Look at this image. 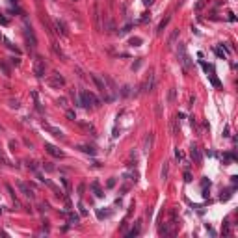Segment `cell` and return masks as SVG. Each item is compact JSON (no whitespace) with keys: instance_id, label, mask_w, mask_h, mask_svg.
<instances>
[{"instance_id":"cell-1","label":"cell","mask_w":238,"mask_h":238,"mask_svg":"<svg viewBox=\"0 0 238 238\" xmlns=\"http://www.w3.org/2000/svg\"><path fill=\"white\" fill-rule=\"evenodd\" d=\"M78 106H84V108H93V106H99V101H97V97L89 91H82L77 99Z\"/></svg>"},{"instance_id":"cell-2","label":"cell","mask_w":238,"mask_h":238,"mask_svg":"<svg viewBox=\"0 0 238 238\" xmlns=\"http://www.w3.org/2000/svg\"><path fill=\"white\" fill-rule=\"evenodd\" d=\"M91 80L95 82L97 89H99V91L104 95V101H108V102H110V101H112V97L108 95V89H106V82H104V78H102V77H99V74H91Z\"/></svg>"},{"instance_id":"cell-3","label":"cell","mask_w":238,"mask_h":238,"mask_svg":"<svg viewBox=\"0 0 238 238\" xmlns=\"http://www.w3.org/2000/svg\"><path fill=\"white\" fill-rule=\"evenodd\" d=\"M177 56H179V61L182 63V67L184 69H190L192 67V61H190V56L186 54V47L179 43V49H177Z\"/></svg>"},{"instance_id":"cell-4","label":"cell","mask_w":238,"mask_h":238,"mask_svg":"<svg viewBox=\"0 0 238 238\" xmlns=\"http://www.w3.org/2000/svg\"><path fill=\"white\" fill-rule=\"evenodd\" d=\"M142 93H147V91H153L155 89V74L153 73H149L147 74V78L143 80V84H142Z\"/></svg>"},{"instance_id":"cell-5","label":"cell","mask_w":238,"mask_h":238,"mask_svg":"<svg viewBox=\"0 0 238 238\" xmlns=\"http://www.w3.org/2000/svg\"><path fill=\"white\" fill-rule=\"evenodd\" d=\"M34 74L37 78L45 77V61H43L41 58H36V61H34Z\"/></svg>"},{"instance_id":"cell-6","label":"cell","mask_w":238,"mask_h":238,"mask_svg":"<svg viewBox=\"0 0 238 238\" xmlns=\"http://www.w3.org/2000/svg\"><path fill=\"white\" fill-rule=\"evenodd\" d=\"M17 186H19V190L23 192L26 197H30V199L34 197V188H32L30 184H26V182H23V180H19V182H17Z\"/></svg>"},{"instance_id":"cell-7","label":"cell","mask_w":238,"mask_h":238,"mask_svg":"<svg viewBox=\"0 0 238 238\" xmlns=\"http://www.w3.org/2000/svg\"><path fill=\"white\" fill-rule=\"evenodd\" d=\"M24 36H26V39L30 41V47H36L37 45V39H36V34H34V30H32V26H24Z\"/></svg>"},{"instance_id":"cell-8","label":"cell","mask_w":238,"mask_h":238,"mask_svg":"<svg viewBox=\"0 0 238 238\" xmlns=\"http://www.w3.org/2000/svg\"><path fill=\"white\" fill-rule=\"evenodd\" d=\"M153 143H155V134L147 132V136L143 138V151H145V153H149V151L153 149Z\"/></svg>"},{"instance_id":"cell-9","label":"cell","mask_w":238,"mask_h":238,"mask_svg":"<svg viewBox=\"0 0 238 238\" xmlns=\"http://www.w3.org/2000/svg\"><path fill=\"white\" fill-rule=\"evenodd\" d=\"M45 151H47L49 155L56 156V158H63V151H60L58 147H54L52 143H45Z\"/></svg>"},{"instance_id":"cell-10","label":"cell","mask_w":238,"mask_h":238,"mask_svg":"<svg viewBox=\"0 0 238 238\" xmlns=\"http://www.w3.org/2000/svg\"><path fill=\"white\" fill-rule=\"evenodd\" d=\"M49 84L52 86V88H60V86H65V78H63V77H60V74L56 73L52 78H49Z\"/></svg>"},{"instance_id":"cell-11","label":"cell","mask_w":238,"mask_h":238,"mask_svg":"<svg viewBox=\"0 0 238 238\" xmlns=\"http://www.w3.org/2000/svg\"><path fill=\"white\" fill-rule=\"evenodd\" d=\"M190 156H192V160H196V164H201V153L196 145L190 147Z\"/></svg>"},{"instance_id":"cell-12","label":"cell","mask_w":238,"mask_h":238,"mask_svg":"<svg viewBox=\"0 0 238 238\" xmlns=\"http://www.w3.org/2000/svg\"><path fill=\"white\" fill-rule=\"evenodd\" d=\"M179 34H180V30H179V28H175V30L171 32L169 37H168V47H173V45H175V41L179 39Z\"/></svg>"},{"instance_id":"cell-13","label":"cell","mask_w":238,"mask_h":238,"mask_svg":"<svg viewBox=\"0 0 238 238\" xmlns=\"http://www.w3.org/2000/svg\"><path fill=\"white\" fill-rule=\"evenodd\" d=\"M45 130H49L50 134H54L56 138H63V132L60 130V128H56V127H50V125H45Z\"/></svg>"},{"instance_id":"cell-14","label":"cell","mask_w":238,"mask_h":238,"mask_svg":"<svg viewBox=\"0 0 238 238\" xmlns=\"http://www.w3.org/2000/svg\"><path fill=\"white\" fill-rule=\"evenodd\" d=\"M169 20H171V17L168 15V17H166V19H164V20H162V23L158 24V28H156V34H162V30H164V28L168 26V23H169Z\"/></svg>"},{"instance_id":"cell-15","label":"cell","mask_w":238,"mask_h":238,"mask_svg":"<svg viewBox=\"0 0 238 238\" xmlns=\"http://www.w3.org/2000/svg\"><path fill=\"white\" fill-rule=\"evenodd\" d=\"M175 101H177V89L171 88L169 93H168V102H175Z\"/></svg>"},{"instance_id":"cell-16","label":"cell","mask_w":238,"mask_h":238,"mask_svg":"<svg viewBox=\"0 0 238 238\" xmlns=\"http://www.w3.org/2000/svg\"><path fill=\"white\" fill-rule=\"evenodd\" d=\"M168 173H169V162H164V168H162V179H168Z\"/></svg>"},{"instance_id":"cell-17","label":"cell","mask_w":238,"mask_h":238,"mask_svg":"<svg viewBox=\"0 0 238 238\" xmlns=\"http://www.w3.org/2000/svg\"><path fill=\"white\" fill-rule=\"evenodd\" d=\"M91 188L95 190V196H97V197H102V192H101V188H99V182H91Z\"/></svg>"},{"instance_id":"cell-18","label":"cell","mask_w":238,"mask_h":238,"mask_svg":"<svg viewBox=\"0 0 238 238\" xmlns=\"http://www.w3.org/2000/svg\"><path fill=\"white\" fill-rule=\"evenodd\" d=\"M138 234H139V221L136 223V227H134L132 231H128V233H127V236H138Z\"/></svg>"},{"instance_id":"cell-19","label":"cell","mask_w":238,"mask_h":238,"mask_svg":"<svg viewBox=\"0 0 238 238\" xmlns=\"http://www.w3.org/2000/svg\"><path fill=\"white\" fill-rule=\"evenodd\" d=\"M78 149H80V151H84V153H89V155H95V149H93V147H88V145H80Z\"/></svg>"},{"instance_id":"cell-20","label":"cell","mask_w":238,"mask_h":238,"mask_svg":"<svg viewBox=\"0 0 238 238\" xmlns=\"http://www.w3.org/2000/svg\"><path fill=\"white\" fill-rule=\"evenodd\" d=\"M0 69H2V71H4V74H6V77H9V73H11V71H9V67L6 65V63H4V61H0Z\"/></svg>"},{"instance_id":"cell-21","label":"cell","mask_w":238,"mask_h":238,"mask_svg":"<svg viewBox=\"0 0 238 238\" xmlns=\"http://www.w3.org/2000/svg\"><path fill=\"white\" fill-rule=\"evenodd\" d=\"M56 26H58V28L61 30V34H63V36H65V34H67V30H65V24H63V23H61V20H56Z\"/></svg>"},{"instance_id":"cell-22","label":"cell","mask_w":238,"mask_h":238,"mask_svg":"<svg viewBox=\"0 0 238 238\" xmlns=\"http://www.w3.org/2000/svg\"><path fill=\"white\" fill-rule=\"evenodd\" d=\"M121 95H123V97H128V95H130V88H128V86H125V88L121 89Z\"/></svg>"},{"instance_id":"cell-23","label":"cell","mask_w":238,"mask_h":238,"mask_svg":"<svg viewBox=\"0 0 238 238\" xmlns=\"http://www.w3.org/2000/svg\"><path fill=\"white\" fill-rule=\"evenodd\" d=\"M43 168H45L47 171H54V166L50 164V162H45V164H43Z\"/></svg>"},{"instance_id":"cell-24","label":"cell","mask_w":238,"mask_h":238,"mask_svg":"<svg viewBox=\"0 0 238 238\" xmlns=\"http://www.w3.org/2000/svg\"><path fill=\"white\" fill-rule=\"evenodd\" d=\"M69 221H71V223H78V216H77V214H71V216H69Z\"/></svg>"},{"instance_id":"cell-25","label":"cell","mask_w":238,"mask_h":238,"mask_svg":"<svg viewBox=\"0 0 238 238\" xmlns=\"http://www.w3.org/2000/svg\"><path fill=\"white\" fill-rule=\"evenodd\" d=\"M139 43H142V39H139V37H134V39H130V45H139Z\"/></svg>"},{"instance_id":"cell-26","label":"cell","mask_w":238,"mask_h":238,"mask_svg":"<svg viewBox=\"0 0 238 238\" xmlns=\"http://www.w3.org/2000/svg\"><path fill=\"white\" fill-rule=\"evenodd\" d=\"M67 117H69V119H77V115H74L73 110H67Z\"/></svg>"},{"instance_id":"cell-27","label":"cell","mask_w":238,"mask_h":238,"mask_svg":"<svg viewBox=\"0 0 238 238\" xmlns=\"http://www.w3.org/2000/svg\"><path fill=\"white\" fill-rule=\"evenodd\" d=\"M58 102H60L61 106H67V99H65V97H61V99H58Z\"/></svg>"},{"instance_id":"cell-28","label":"cell","mask_w":238,"mask_h":238,"mask_svg":"<svg viewBox=\"0 0 238 238\" xmlns=\"http://www.w3.org/2000/svg\"><path fill=\"white\" fill-rule=\"evenodd\" d=\"M156 115H158V117L162 115V106H160V102L156 104Z\"/></svg>"},{"instance_id":"cell-29","label":"cell","mask_w":238,"mask_h":238,"mask_svg":"<svg viewBox=\"0 0 238 238\" xmlns=\"http://www.w3.org/2000/svg\"><path fill=\"white\" fill-rule=\"evenodd\" d=\"M9 106H11V108H19V102L17 101H9Z\"/></svg>"},{"instance_id":"cell-30","label":"cell","mask_w":238,"mask_h":238,"mask_svg":"<svg viewBox=\"0 0 238 238\" xmlns=\"http://www.w3.org/2000/svg\"><path fill=\"white\" fill-rule=\"evenodd\" d=\"M143 4L145 6H151V4H153V0H143Z\"/></svg>"},{"instance_id":"cell-31","label":"cell","mask_w":238,"mask_h":238,"mask_svg":"<svg viewBox=\"0 0 238 238\" xmlns=\"http://www.w3.org/2000/svg\"><path fill=\"white\" fill-rule=\"evenodd\" d=\"M0 160H2V162H8V160H6V156H4L2 153H0Z\"/></svg>"}]
</instances>
